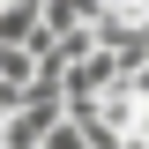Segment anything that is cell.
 I'll list each match as a JSON object with an SVG mask.
<instances>
[{
	"mask_svg": "<svg viewBox=\"0 0 149 149\" xmlns=\"http://www.w3.org/2000/svg\"><path fill=\"white\" fill-rule=\"evenodd\" d=\"M37 8H45V30L67 37V30H97V15H104L112 0H37Z\"/></svg>",
	"mask_w": 149,
	"mask_h": 149,
	"instance_id": "obj_1",
	"label": "cell"
}]
</instances>
